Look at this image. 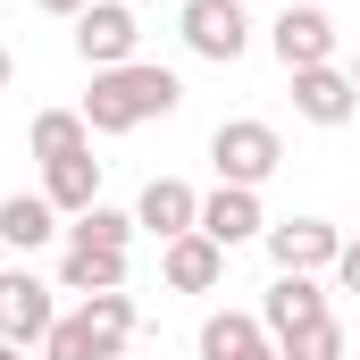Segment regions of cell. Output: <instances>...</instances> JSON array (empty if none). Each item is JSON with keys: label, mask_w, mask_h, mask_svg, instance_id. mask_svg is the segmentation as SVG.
I'll use <instances>...</instances> for the list:
<instances>
[{"label": "cell", "mask_w": 360, "mask_h": 360, "mask_svg": "<svg viewBox=\"0 0 360 360\" xmlns=\"http://www.w3.org/2000/svg\"><path fill=\"white\" fill-rule=\"evenodd\" d=\"M176 68H160V59H126V68H101L84 92V126L92 134H134V126H151V117H176Z\"/></svg>", "instance_id": "1"}, {"label": "cell", "mask_w": 360, "mask_h": 360, "mask_svg": "<svg viewBox=\"0 0 360 360\" xmlns=\"http://www.w3.org/2000/svg\"><path fill=\"white\" fill-rule=\"evenodd\" d=\"M210 168L218 184H243V193H260V184L285 168V143H276L269 117H226L218 134H210Z\"/></svg>", "instance_id": "2"}, {"label": "cell", "mask_w": 360, "mask_h": 360, "mask_svg": "<svg viewBox=\"0 0 360 360\" xmlns=\"http://www.w3.org/2000/svg\"><path fill=\"white\" fill-rule=\"evenodd\" d=\"M76 59H84L92 76H101V68L143 59V25H134V8H126V0H92L84 17H76Z\"/></svg>", "instance_id": "3"}, {"label": "cell", "mask_w": 360, "mask_h": 360, "mask_svg": "<svg viewBox=\"0 0 360 360\" xmlns=\"http://www.w3.org/2000/svg\"><path fill=\"white\" fill-rule=\"evenodd\" d=\"M184 42L201 51V59H218V68H235L243 51H252V17H243V0H184Z\"/></svg>", "instance_id": "4"}, {"label": "cell", "mask_w": 360, "mask_h": 360, "mask_svg": "<svg viewBox=\"0 0 360 360\" xmlns=\"http://www.w3.org/2000/svg\"><path fill=\"white\" fill-rule=\"evenodd\" d=\"M59 327V302H51V285L25 269H0V344H42Z\"/></svg>", "instance_id": "5"}, {"label": "cell", "mask_w": 360, "mask_h": 360, "mask_svg": "<svg viewBox=\"0 0 360 360\" xmlns=\"http://www.w3.org/2000/svg\"><path fill=\"white\" fill-rule=\"evenodd\" d=\"M269 260H276V276H319L344 260V235L327 218H285V226H269Z\"/></svg>", "instance_id": "6"}, {"label": "cell", "mask_w": 360, "mask_h": 360, "mask_svg": "<svg viewBox=\"0 0 360 360\" xmlns=\"http://www.w3.org/2000/svg\"><path fill=\"white\" fill-rule=\"evenodd\" d=\"M269 42H276V59H285V76H302V68H327V59H335V17L302 0V8H285V17L269 25Z\"/></svg>", "instance_id": "7"}, {"label": "cell", "mask_w": 360, "mask_h": 360, "mask_svg": "<svg viewBox=\"0 0 360 360\" xmlns=\"http://www.w3.org/2000/svg\"><path fill=\"white\" fill-rule=\"evenodd\" d=\"M293 109L310 117V126H352L360 117V84H352V68H302L293 76Z\"/></svg>", "instance_id": "8"}, {"label": "cell", "mask_w": 360, "mask_h": 360, "mask_svg": "<svg viewBox=\"0 0 360 360\" xmlns=\"http://www.w3.org/2000/svg\"><path fill=\"white\" fill-rule=\"evenodd\" d=\"M319 319H335L319 276H276V285H269V302H260V327H269V344L302 335V327H319Z\"/></svg>", "instance_id": "9"}, {"label": "cell", "mask_w": 360, "mask_h": 360, "mask_svg": "<svg viewBox=\"0 0 360 360\" xmlns=\"http://www.w3.org/2000/svg\"><path fill=\"white\" fill-rule=\"evenodd\" d=\"M134 226L160 235V243H176V235L201 226V193H193L184 176H151V184H143V201H134Z\"/></svg>", "instance_id": "10"}, {"label": "cell", "mask_w": 360, "mask_h": 360, "mask_svg": "<svg viewBox=\"0 0 360 360\" xmlns=\"http://www.w3.org/2000/svg\"><path fill=\"white\" fill-rule=\"evenodd\" d=\"M193 235H210L218 252H235V243L269 235V218H260V193H243V184H218V193L201 201V226H193Z\"/></svg>", "instance_id": "11"}, {"label": "cell", "mask_w": 360, "mask_h": 360, "mask_svg": "<svg viewBox=\"0 0 360 360\" xmlns=\"http://www.w3.org/2000/svg\"><path fill=\"white\" fill-rule=\"evenodd\" d=\"M160 276H168V293H210L226 276V252L210 235H176V243H160Z\"/></svg>", "instance_id": "12"}, {"label": "cell", "mask_w": 360, "mask_h": 360, "mask_svg": "<svg viewBox=\"0 0 360 360\" xmlns=\"http://www.w3.org/2000/svg\"><path fill=\"white\" fill-rule=\"evenodd\" d=\"M42 201H51L59 218H84L92 201H101V160H92V151H76V160H51V168H42Z\"/></svg>", "instance_id": "13"}, {"label": "cell", "mask_w": 360, "mask_h": 360, "mask_svg": "<svg viewBox=\"0 0 360 360\" xmlns=\"http://www.w3.org/2000/svg\"><path fill=\"white\" fill-rule=\"evenodd\" d=\"M51 235H59V210H51L42 193H8V201H0V243H8V252H42Z\"/></svg>", "instance_id": "14"}, {"label": "cell", "mask_w": 360, "mask_h": 360, "mask_svg": "<svg viewBox=\"0 0 360 360\" xmlns=\"http://www.w3.org/2000/svg\"><path fill=\"white\" fill-rule=\"evenodd\" d=\"M269 352V327L252 319V310H218V319H201V360H252Z\"/></svg>", "instance_id": "15"}, {"label": "cell", "mask_w": 360, "mask_h": 360, "mask_svg": "<svg viewBox=\"0 0 360 360\" xmlns=\"http://www.w3.org/2000/svg\"><path fill=\"white\" fill-rule=\"evenodd\" d=\"M59 285H68V293H126V252L68 243V260H59Z\"/></svg>", "instance_id": "16"}, {"label": "cell", "mask_w": 360, "mask_h": 360, "mask_svg": "<svg viewBox=\"0 0 360 360\" xmlns=\"http://www.w3.org/2000/svg\"><path fill=\"white\" fill-rule=\"evenodd\" d=\"M84 327L101 344V360H117L134 344V293H84Z\"/></svg>", "instance_id": "17"}, {"label": "cell", "mask_w": 360, "mask_h": 360, "mask_svg": "<svg viewBox=\"0 0 360 360\" xmlns=\"http://www.w3.org/2000/svg\"><path fill=\"white\" fill-rule=\"evenodd\" d=\"M76 151H92L84 109H42V117H34V160L51 168V160H76Z\"/></svg>", "instance_id": "18"}, {"label": "cell", "mask_w": 360, "mask_h": 360, "mask_svg": "<svg viewBox=\"0 0 360 360\" xmlns=\"http://www.w3.org/2000/svg\"><path fill=\"white\" fill-rule=\"evenodd\" d=\"M134 235H143V226H134V210H101V201L68 226V243H92V252H126Z\"/></svg>", "instance_id": "19"}, {"label": "cell", "mask_w": 360, "mask_h": 360, "mask_svg": "<svg viewBox=\"0 0 360 360\" xmlns=\"http://www.w3.org/2000/svg\"><path fill=\"white\" fill-rule=\"evenodd\" d=\"M276 360H344V327L335 319H319V327H302V335H285Z\"/></svg>", "instance_id": "20"}, {"label": "cell", "mask_w": 360, "mask_h": 360, "mask_svg": "<svg viewBox=\"0 0 360 360\" xmlns=\"http://www.w3.org/2000/svg\"><path fill=\"white\" fill-rule=\"evenodd\" d=\"M42 360H101V344H92V327H84V310H76V319H59V327L42 335Z\"/></svg>", "instance_id": "21"}, {"label": "cell", "mask_w": 360, "mask_h": 360, "mask_svg": "<svg viewBox=\"0 0 360 360\" xmlns=\"http://www.w3.org/2000/svg\"><path fill=\"white\" fill-rule=\"evenodd\" d=\"M335 276H344V293H360V243H344V260H335Z\"/></svg>", "instance_id": "22"}, {"label": "cell", "mask_w": 360, "mask_h": 360, "mask_svg": "<svg viewBox=\"0 0 360 360\" xmlns=\"http://www.w3.org/2000/svg\"><path fill=\"white\" fill-rule=\"evenodd\" d=\"M34 8H51V17H84L92 0H34Z\"/></svg>", "instance_id": "23"}, {"label": "cell", "mask_w": 360, "mask_h": 360, "mask_svg": "<svg viewBox=\"0 0 360 360\" xmlns=\"http://www.w3.org/2000/svg\"><path fill=\"white\" fill-rule=\"evenodd\" d=\"M8 76H17V59H8V42H0V92H8Z\"/></svg>", "instance_id": "24"}, {"label": "cell", "mask_w": 360, "mask_h": 360, "mask_svg": "<svg viewBox=\"0 0 360 360\" xmlns=\"http://www.w3.org/2000/svg\"><path fill=\"white\" fill-rule=\"evenodd\" d=\"M0 360H17V344H0Z\"/></svg>", "instance_id": "25"}, {"label": "cell", "mask_w": 360, "mask_h": 360, "mask_svg": "<svg viewBox=\"0 0 360 360\" xmlns=\"http://www.w3.org/2000/svg\"><path fill=\"white\" fill-rule=\"evenodd\" d=\"M252 360H276V344H269V352H252Z\"/></svg>", "instance_id": "26"}, {"label": "cell", "mask_w": 360, "mask_h": 360, "mask_svg": "<svg viewBox=\"0 0 360 360\" xmlns=\"http://www.w3.org/2000/svg\"><path fill=\"white\" fill-rule=\"evenodd\" d=\"M352 84H360V59H352Z\"/></svg>", "instance_id": "27"}, {"label": "cell", "mask_w": 360, "mask_h": 360, "mask_svg": "<svg viewBox=\"0 0 360 360\" xmlns=\"http://www.w3.org/2000/svg\"><path fill=\"white\" fill-rule=\"evenodd\" d=\"M0 252H8V243H0Z\"/></svg>", "instance_id": "28"}]
</instances>
